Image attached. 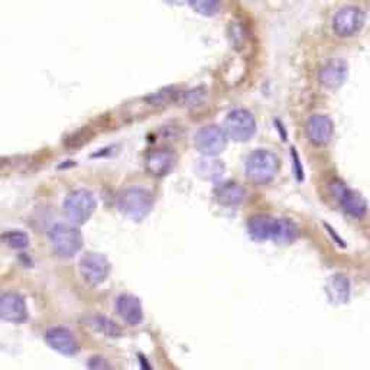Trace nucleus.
Returning <instances> with one entry per match:
<instances>
[{
  "label": "nucleus",
  "instance_id": "obj_1",
  "mask_svg": "<svg viewBox=\"0 0 370 370\" xmlns=\"http://www.w3.org/2000/svg\"><path fill=\"white\" fill-rule=\"evenodd\" d=\"M248 230L256 240H273L276 243H291L298 236V227L290 219H276L265 214L252 217Z\"/></svg>",
  "mask_w": 370,
  "mask_h": 370
},
{
  "label": "nucleus",
  "instance_id": "obj_2",
  "mask_svg": "<svg viewBox=\"0 0 370 370\" xmlns=\"http://www.w3.org/2000/svg\"><path fill=\"white\" fill-rule=\"evenodd\" d=\"M280 169V160L273 152L266 149H259L251 153L246 162V174L258 184L270 182Z\"/></svg>",
  "mask_w": 370,
  "mask_h": 370
},
{
  "label": "nucleus",
  "instance_id": "obj_3",
  "mask_svg": "<svg viewBox=\"0 0 370 370\" xmlns=\"http://www.w3.org/2000/svg\"><path fill=\"white\" fill-rule=\"evenodd\" d=\"M48 239L51 241L52 251L59 258H73L81 249L83 239L80 232L74 226L68 225H55L49 233Z\"/></svg>",
  "mask_w": 370,
  "mask_h": 370
},
{
  "label": "nucleus",
  "instance_id": "obj_4",
  "mask_svg": "<svg viewBox=\"0 0 370 370\" xmlns=\"http://www.w3.org/2000/svg\"><path fill=\"white\" fill-rule=\"evenodd\" d=\"M153 198L149 191L132 187L123 191L119 197V210L132 220H142L150 213Z\"/></svg>",
  "mask_w": 370,
  "mask_h": 370
},
{
  "label": "nucleus",
  "instance_id": "obj_5",
  "mask_svg": "<svg viewBox=\"0 0 370 370\" xmlns=\"http://www.w3.org/2000/svg\"><path fill=\"white\" fill-rule=\"evenodd\" d=\"M64 208L68 220L74 226H81L91 217V214L95 213L96 208L95 196L87 190H76L68 194Z\"/></svg>",
  "mask_w": 370,
  "mask_h": 370
},
{
  "label": "nucleus",
  "instance_id": "obj_6",
  "mask_svg": "<svg viewBox=\"0 0 370 370\" xmlns=\"http://www.w3.org/2000/svg\"><path fill=\"white\" fill-rule=\"evenodd\" d=\"M225 132L233 141H249L256 132L255 117L248 110L236 109L230 112L225 120Z\"/></svg>",
  "mask_w": 370,
  "mask_h": 370
},
{
  "label": "nucleus",
  "instance_id": "obj_7",
  "mask_svg": "<svg viewBox=\"0 0 370 370\" xmlns=\"http://www.w3.org/2000/svg\"><path fill=\"white\" fill-rule=\"evenodd\" d=\"M366 16L360 8L346 6L338 11L333 18V30L337 37L350 38L360 32Z\"/></svg>",
  "mask_w": 370,
  "mask_h": 370
},
{
  "label": "nucleus",
  "instance_id": "obj_8",
  "mask_svg": "<svg viewBox=\"0 0 370 370\" xmlns=\"http://www.w3.org/2000/svg\"><path fill=\"white\" fill-rule=\"evenodd\" d=\"M226 142V132L215 125L205 126L196 135V148L205 157L219 155L220 152L225 150Z\"/></svg>",
  "mask_w": 370,
  "mask_h": 370
},
{
  "label": "nucleus",
  "instance_id": "obj_9",
  "mask_svg": "<svg viewBox=\"0 0 370 370\" xmlns=\"http://www.w3.org/2000/svg\"><path fill=\"white\" fill-rule=\"evenodd\" d=\"M330 189L333 191V196L337 198V201L342 204V207L350 214L353 215V217H363V215L366 214V210H367V205H366V201L362 198L360 194H357L356 191L347 189L346 185L338 181V179H334L331 184H330Z\"/></svg>",
  "mask_w": 370,
  "mask_h": 370
},
{
  "label": "nucleus",
  "instance_id": "obj_10",
  "mask_svg": "<svg viewBox=\"0 0 370 370\" xmlns=\"http://www.w3.org/2000/svg\"><path fill=\"white\" fill-rule=\"evenodd\" d=\"M81 275L90 285H100L103 284L110 272L109 261L99 253H88L80 262Z\"/></svg>",
  "mask_w": 370,
  "mask_h": 370
},
{
  "label": "nucleus",
  "instance_id": "obj_11",
  "mask_svg": "<svg viewBox=\"0 0 370 370\" xmlns=\"http://www.w3.org/2000/svg\"><path fill=\"white\" fill-rule=\"evenodd\" d=\"M28 317V308L25 299L15 292L0 295V318L9 323H23Z\"/></svg>",
  "mask_w": 370,
  "mask_h": 370
},
{
  "label": "nucleus",
  "instance_id": "obj_12",
  "mask_svg": "<svg viewBox=\"0 0 370 370\" xmlns=\"http://www.w3.org/2000/svg\"><path fill=\"white\" fill-rule=\"evenodd\" d=\"M45 340L48 346L61 354L73 356L78 352V343L73 333L64 327H54L47 331Z\"/></svg>",
  "mask_w": 370,
  "mask_h": 370
},
{
  "label": "nucleus",
  "instance_id": "obj_13",
  "mask_svg": "<svg viewBox=\"0 0 370 370\" xmlns=\"http://www.w3.org/2000/svg\"><path fill=\"white\" fill-rule=\"evenodd\" d=\"M306 136L311 143L323 146L330 142L333 135V121L324 114H316L306 121Z\"/></svg>",
  "mask_w": 370,
  "mask_h": 370
},
{
  "label": "nucleus",
  "instance_id": "obj_14",
  "mask_svg": "<svg viewBox=\"0 0 370 370\" xmlns=\"http://www.w3.org/2000/svg\"><path fill=\"white\" fill-rule=\"evenodd\" d=\"M116 311L123 318V321H126L131 326H138L143 318L141 301L129 294L120 295L117 298Z\"/></svg>",
  "mask_w": 370,
  "mask_h": 370
},
{
  "label": "nucleus",
  "instance_id": "obj_15",
  "mask_svg": "<svg viewBox=\"0 0 370 370\" xmlns=\"http://www.w3.org/2000/svg\"><path fill=\"white\" fill-rule=\"evenodd\" d=\"M174 161L175 158L172 152L167 149H161L149 153L145 164L149 174H152L153 177H164L172 169Z\"/></svg>",
  "mask_w": 370,
  "mask_h": 370
},
{
  "label": "nucleus",
  "instance_id": "obj_16",
  "mask_svg": "<svg viewBox=\"0 0 370 370\" xmlns=\"http://www.w3.org/2000/svg\"><path fill=\"white\" fill-rule=\"evenodd\" d=\"M347 73V66L343 61H330L320 71V81L327 88H337L346 81Z\"/></svg>",
  "mask_w": 370,
  "mask_h": 370
},
{
  "label": "nucleus",
  "instance_id": "obj_17",
  "mask_svg": "<svg viewBox=\"0 0 370 370\" xmlns=\"http://www.w3.org/2000/svg\"><path fill=\"white\" fill-rule=\"evenodd\" d=\"M214 197L222 205H237L244 200V190L236 182H225L215 187Z\"/></svg>",
  "mask_w": 370,
  "mask_h": 370
},
{
  "label": "nucleus",
  "instance_id": "obj_18",
  "mask_svg": "<svg viewBox=\"0 0 370 370\" xmlns=\"http://www.w3.org/2000/svg\"><path fill=\"white\" fill-rule=\"evenodd\" d=\"M349 280L343 275H335L328 285V292L333 294V299H337L338 302H346L350 292Z\"/></svg>",
  "mask_w": 370,
  "mask_h": 370
},
{
  "label": "nucleus",
  "instance_id": "obj_19",
  "mask_svg": "<svg viewBox=\"0 0 370 370\" xmlns=\"http://www.w3.org/2000/svg\"><path fill=\"white\" fill-rule=\"evenodd\" d=\"M194 12L203 16H214L222 9L220 0H187Z\"/></svg>",
  "mask_w": 370,
  "mask_h": 370
},
{
  "label": "nucleus",
  "instance_id": "obj_20",
  "mask_svg": "<svg viewBox=\"0 0 370 370\" xmlns=\"http://www.w3.org/2000/svg\"><path fill=\"white\" fill-rule=\"evenodd\" d=\"M210 158L211 157H208V160L200 161L198 172L205 179H217V178L222 177V174L225 171V165L217 160H210Z\"/></svg>",
  "mask_w": 370,
  "mask_h": 370
},
{
  "label": "nucleus",
  "instance_id": "obj_21",
  "mask_svg": "<svg viewBox=\"0 0 370 370\" xmlns=\"http://www.w3.org/2000/svg\"><path fill=\"white\" fill-rule=\"evenodd\" d=\"M88 324L95 328L97 333H103L107 337H119L120 328L110 320L105 317H91L88 320Z\"/></svg>",
  "mask_w": 370,
  "mask_h": 370
},
{
  "label": "nucleus",
  "instance_id": "obj_22",
  "mask_svg": "<svg viewBox=\"0 0 370 370\" xmlns=\"http://www.w3.org/2000/svg\"><path fill=\"white\" fill-rule=\"evenodd\" d=\"M2 239L8 246H11V248H13V249H25L26 246L29 244L28 236L23 232H19V230L8 232L6 234H4Z\"/></svg>",
  "mask_w": 370,
  "mask_h": 370
},
{
  "label": "nucleus",
  "instance_id": "obj_23",
  "mask_svg": "<svg viewBox=\"0 0 370 370\" xmlns=\"http://www.w3.org/2000/svg\"><path fill=\"white\" fill-rule=\"evenodd\" d=\"M292 157H294V160H295L297 177H298V179H302V178H304V175H302V167L299 165V161H298V155H297V150H295V148H292Z\"/></svg>",
  "mask_w": 370,
  "mask_h": 370
},
{
  "label": "nucleus",
  "instance_id": "obj_24",
  "mask_svg": "<svg viewBox=\"0 0 370 370\" xmlns=\"http://www.w3.org/2000/svg\"><path fill=\"white\" fill-rule=\"evenodd\" d=\"M165 2L172 4V5H181V4L184 2V0H165Z\"/></svg>",
  "mask_w": 370,
  "mask_h": 370
}]
</instances>
